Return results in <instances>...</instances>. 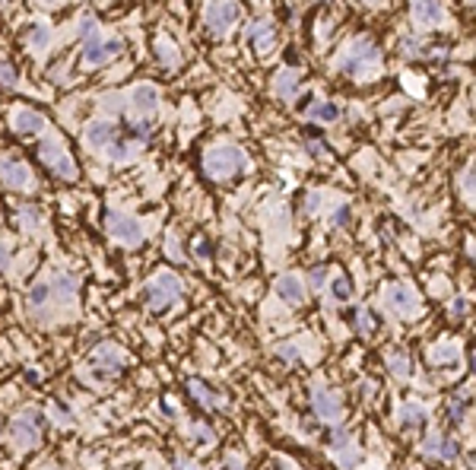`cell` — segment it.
Returning a JSON list of instances; mask_svg holds the SVG:
<instances>
[{
  "instance_id": "2",
  "label": "cell",
  "mask_w": 476,
  "mask_h": 470,
  "mask_svg": "<svg viewBox=\"0 0 476 470\" xmlns=\"http://www.w3.org/2000/svg\"><path fill=\"white\" fill-rule=\"evenodd\" d=\"M333 67H337V70H346V73L362 77V67H369V70H375V67H378V51H375V45H372L369 38H352V42L343 48V54L333 58Z\"/></svg>"
},
{
  "instance_id": "28",
  "label": "cell",
  "mask_w": 476,
  "mask_h": 470,
  "mask_svg": "<svg viewBox=\"0 0 476 470\" xmlns=\"http://www.w3.org/2000/svg\"><path fill=\"white\" fill-rule=\"evenodd\" d=\"M330 296L337 299V302H350V280H346L343 274H333V280H330Z\"/></svg>"
},
{
  "instance_id": "44",
  "label": "cell",
  "mask_w": 476,
  "mask_h": 470,
  "mask_svg": "<svg viewBox=\"0 0 476 470\" xmlns=\"http://www.w3.org/2000/svg\"><path fill=\"white\" fill-rule=\"evenodd\" d=\"M308 153H315V156H321V143H318V140H315V143H308Z\"/></svg>"
},
{
  "instance_id": "39",
  "label": "cell",
  "mask_w": 476,
  "mask_h": 470,
  "mask_svg": "<svg viewBox=\"0 0 476 470\" xmlns=\"http://www.w3.org/2000/svg\"><path fill=\"white\" fill-rule=\"evenodd\" d=\"M346 220H350V207H346V203H343V207H340L337 210V213H333V226H346Z\"/></svg>"
},
{
  "instance_id": "19",
  "label": "cell",
  "mask_w": 476,
  "mask_h": 470,
  "mask_svg": "<svg viewBox=\"0 0 476 470\" xmlns=\"http://www.w3.org/2000/svg\"><path fill=\"white\" fill-rule=\"evenodd\" d=\"M114 137V124L108 118H95L90 127H86V143H90L92 149H105L108 143Z\"/></svg>"
},
{
  "instance_id": "14",
  "label": "cell",
  "mask_w": 476,
  "mask_h": 470,
  "mask_svg": "<svg viewBox=\"0 0 476 470\" xmlns=\"http://www.w3.org/2000/svg\"><path fill=\"white\" fill-rule=\"evenodd\" d=\"M423 452L428 454V458H441V461H454L458 458V442H451V439H445L441 432H432L428 439L423 442Z\"/></svg>"
},
{
  "instance_id": "26",
  "label": "cell",
  "mask_w": 476,
  "mask_h": 470,
  "mask_svg": "<svg viewBox=\"0 0 476 470\" xmlns=\"http://www.w3.org/2000/svg\"><path fill=\"white\" fill-rule=\"evenodd\" d=\"M426 423V410L419 404H404V410H400V426L404 429H416V426H423Z\"/></svg>"
},
{
  "instance_id": "16",
  "label": "cell",
  "mask_w": 476,
  "mask_h": 470,
  "mask_svg": "<svg viewBox=\"0 0 476 470\" xmlns=\"http://www.w3.org/2000/svg\"><path fill=\"white\" fill-rule=\"evenodd\" d=\"M413 19H416L419 26H438L441 19H445V6L438 4V0H413Z\"/></svg>"
},
{
  "instance_id": "43",
  "label": "cell",
  "mask_w": 476,
  "mask_h": 470,
  "mask_svg": "<svg viewBox=\"0 0 476 470\" xmlns=\"http://www.w3.org/2000/svg\"><path fill=\"white\" fill-rule=\"evenodd\" d=\"M451 311H454V315H464V311H467V302H464V299H454Z\"/></svg>"
},
{
  "instance_id": "12",
  "label": "cell",
  "mask_w": 476,
  "mask_h": 470,
  "mask_svg": "<svg viewBox=\"0 0 476 470\" xmlns=\"http://www.w3.org/2000/svg\"><path fill=\"white\" fill-rule=\"evenodd\" d=\"M311 404H315V413L324 420V423H340L343 417V404H340L337 394L324 391V388H315L311 391Z\"/></svg>"
},
{
  "instance_id": "29",
  "label": "cell",
  "mask_w": 476,
  "mask_h": 470,
  "mask_svg": "<svg viewBox=\"0 0 476 470\" xmlns=\"http://www.w3.org/2000/svg\"><path fill=\"white\" fill-rule=\"evenodd\" d=\"M38 223H42V213L32 207H23L19 210V226H23V233H36Z\"/></svg>"
},
{
  "instance_id": "5",
  "label": "cell",
  "mask_w": 476,
  "mask_h": 470,
  "mask_svg": "<svg viewBox=\"0 0 476 470\" xmlns=\"http://www.w3.org/2000/svg\"><path fill=\"white\" fill-rule=\"evenodd\" d=\"M203 16H207V26L213 36H226L229 29H235L238 19H242V6L235 0H213Z\"/></svg>"
},
{
  "instance_id": "34",
  "label": "cell",
  "mask_w": 476,
  "mask_h": 470,
  "mask_svg": "<svg viewBox=\"0 0 476 470\" xmlns=\"http://www.w3.org/2000/svg\"><path fill=\"white\" fill-rule=\"evenodd\" d=\"M460 191H464V201L473 203V169H467L464 178H460Z\"/></svg>"
},
{
  "instance_id": "37",
  "label": "cell",
  "mask_w": 476,
  "mask_h": 470,
  "mask_svg": "<svg viewBox=\"0 0 476 470\" xmlns=\"http://www.w3.org/2000/svg\"><path fill=\"white\" fill-rule=\"evenodd\" d=\"M0 83H6V86L16 83V73H13L10 64H0Z\"/></svg>"
},
{
  "instance_id": "30",
  "label": "cell",
  "mask_w": 476,
  "mask_h": 470,
  "mask_svg": "<svg viewBox=\"0 0 476 470\" xmlns=\"http://www.w3.org/2000/svg\"><path fill=\"white\" fill-rule=\"evenodd\" d=\"M156 54H159L166 64H175V58H178V54H175L172 38H168V36H159V38H156Z\"/></svg>"
},
{
  "instance_id": "33",
  "label": "cell",
  "mask_w": 476,
  "mask_h": 470,
  "mask_svg": "<svg viewBox=\"0 0 476 470\" xmlns=\"http://www.w3.org/2000/svg\"><path fill=\"white\" fill-rule=\"evenodd\" d=\"M321 207H324V191H311V194L305 197V210H308V213H318Z\"/></svg>"
},
{
  "instance_id": "11",
  "label": "cell",
  "mask_w": 476,
  "mask_h": 470,
  "mask_svg": "<svg viewBox=\"0 0 476 470\" xmlns=\"http://www.w3.org/2000/svg\"><path fill=\"white\" fill-rule=\"evenodd\" d=\"M127 105L137 114H153L159 108V90L153 83H137L134 90H127Z\"/></svg>"
},
{
  "instance_id": "17",
  "label": "cell",
  "mask_w": 476,
  "mask_h": 470,
  "mask_svg": "<svg viewBox=\"0 0 476 470\" xmlns=\"http://www.w3.org/2000/svg\"><path fill=\"white\" fill-rule=\"evenodd\" d=\"M51 26L48 23H32V29L26 32V48H29L36 58H45L48 48H51Z\"/></svg>"
},
{
  "instance_id": "45",
  "label": "cell",
  "mask_w": 476,
  "mask_h": 470,
  "mask_svg": "<svg viewBox=\"0 0 476 470\" xmlns=\"http://www.w3.org/2000/svg\"><path fill=\"white\" fill-rule=\"evenodd\" d=\"M42 4H60V0H42Z\"/></svg>"
},
{
  "instance_id": "42",
  "label": "cell",
  "mask_w": 476,
  "mask_h": 470,
  "mask_svg": "<svg viewBox=\"0 0 476 470\" xmlns=\"http://www.w3.org/2000/svg\"><path fill=\"white\" fill-rule=\"evenodd\" d=\"M6 261H10V245H6V242H0V270L6 267Z\"/></svg>"
},
{
  "instance_id": "46",
  "label": "cell",
  "mask_w": 476,
  "mask_h": 470,
  "mask_svg": "<svg viewBox=\"0 0 476 470\" xmlns=\"http://www.w3.org/2000/svg\"><path fill=\"white\" fill-rule=\"evenodd\" d=\"M365 4H378V0H365Z\"/></svg>"
},
{
  "instance_id": "1",
  "label": "cell",
  "mask_w": 476,
  "mask_h": 470,
  "mask_svg": "<svg viewBox=\"0 0 476 470\" xmlns=\"http://www.w3.org/2000/svg\"><path fill=\"white\" fill-rule=\"evenodd\" d=\"M203 169H207L210 178H232V175L248 169V156L235 143H216L203 153Z\"/></svg>"
},
{
  "instance_id": "20",
  "label": "cell",
  "mask_w": 476,
  "mask_h": 470,
  "mask_svg": "<svg viewBox=\"0 0 476 470\" xmlns=\"http://www.w3.org/2000/svg\"><path fill=\"white\" fill-rule=\"evenodd\" d=\"M251 45H254L257 54H267L270 48L276 45V32H274V26H270L267 19H261V23L251 26Z\"/></svg>"
},
{
  "instance_id": "23",
  "label": "cell",
  "mask_w": 476,
  "mask_h": 470,
  "mask_svg": "<svg viewBox=\"0 0 476 470\" xmlns=\"http://www.w3.org/2000/svg\"><path fill=\"white\" fill-rule=\"evenodd\" d=\"M305 118L318 121V124H330V121L340 118V108L333 105V102H311V105L305 108Z\"/></svg>"
},
{
  "instance_id": "18",
  "label": "cell",
  "mask_w": 476,
  "mask_h": 470,
  "mask_svg": "<svg viewBox=\"0 0 476 470\" xmlns=\"http://www.w3.org/2000/svg\"><path fill=\"white\" fill-rule=\"evenodd\" d=\"M428 363L432 365H454L460 363V343L458 340H441L428 346Z\"/></svg>"
},
{
  "instance_id": "22",
  "label": "cell",
  "mask_w": 476,
  "mask_h": 470,
  "mask_svg": "<svg viewBox=\"0 0 476 470\" xmlns=\"http://www.w3.org/2000/svg\"><path fill=\"white\" fill-rule=\"evenodd\" d=\"M274 92L280 95V99H296V92H298V73L289 70V67H283V70L276 73V80H274Z\"/></svg>"
},
{
  "instance_id": "27",
  "label": "cell",
  "mask_w": 476,
  "mask_h": 470,
  "mask_svg": "<svg viewBox=\"0 0 476 470\" xmlns=\"http://www.w3.org/2000/svg\"><path fill=\"white\" fill-rule=\"evenodd\" d=\"M387 369H391L397 378H406L410 375V359H406L404 353H387Z\"/></svg>"
},
{
  "instance_id": "6",
  "label": "cell",
  "mask_w": 476,
  "mask_h": 470,
  "mask_svg": "<svg viewBox=\"0 0 476 470\" xmlns=\"http://www.w3.org/2000/svg\"><path fill=\"white\" fill-rule=\"evenodd\" d=\"M105 229H108V235H112L114 242H121V245H140V242H143L140 223L134 220V216L121 213V210H108Z\"/></svg>"
},
{
  "instance_id": "15",
  "label": "cell",
  "mask_w": 476,
  "mask_h": 470,
  "mask_svg": "<svg viewBox=\"0 0 476 470\" xmlns=\"http://www.w3.org/2000/svg\"><path fill=\"white\" fill-rule=\"evenodd\" d=\"M276 296H280L286 305H302L305 302V283L298 280L296 274H283L280 280H276Z\"/></svg>"
},
{
  "instance_id": "10",
  "label": "cell",
  "mask_w": 476,
  "mask_h": 470,
  "mask_svg": "<svg viewBox=\"0 0 476 470\" xmlns=\"http://www.w3.org/2000/svg\"><path fill=\"white\" fill-rule=\"evenodd\" d=\"M0 181L10 191H26L32 188V169L19 159H0Z\"/></svg>"
},
{
  "instance_id": "21",
  "label": "cell",
  "mask_w": 476,
  "mask_h": 470,
  "mask_svg": "<svg viewBox=\"0 0 476 470\" xmlns=\"http://www.w3.org/2000/svg\"><path fill=\"white\" fill-rule=\"evenodd\" d=\"M95 363H99L102 372H108V375H118L121 365H124V356H121L118 346H99V350H95Z\"/></svg>"
},
{
  "instance_id": "3",
  "label": "cell",
  "mask_w": 476,
  "mask_h": 470,
  "mask_svg": "<svg viewBox=\"0 0 476 470\" xmlns=\"http://www.w3.org/2000/svg\"><path fill=\"white\" fill-rule=\"evenodd\" d=\"M178 296H181V280L175 274H168V270H159V274L146 283V289H143V299H146V305L153 311L168 309Z\"/></svg>"
},
{
  "instance_id": "40",
  "label": "cell",
  "mask_w": 476,
  "mask_h": 470,
  "mask_svg": "<svg viewBox=\"0 0 476 470\" xmlns=\"http://www.w3.org/2000/svg\"><path fill=\"white\" fill-rule=\"evenodd\" d=\"M464 407H467L464 394H458V397H454V404H451V417H454V420H460V413H464Z\"/></svg>"
},
{
  "instance_id": "24",
  "label": "cell",
  "mask_w": 476,
  "mask_h": 470,
  "mask_svg": "<svg viewBox=\"0 0 476 470\" xmlns=\"http://www.w3.org/2000/svg\"><path fill=\"white\" fill-rule=\"evenodd\" d=\"M105 153H108V159L112 162H127V159H134V156L140 153V140H121V143H108L105 146Z\"/></svg>"
},
{
  "instance_id": "36",
  "label": "cell",
  "mask_w": 476,
  "mask_h": 470,
  "mask_svg": "<svg viewBox=\"0 0 476 470\" xmlns=\"http://www.w3.org/2000/svg\"><path fill=\"white\" fill-rule=\"evenodd\" d=\"M80 36H83V38L95 36V19H92V16H83V19H80Z\"/></svg>"
},
{
  "instance_id": "8",
  "label": "cell",
  "mask_w": 476,
  "mask_h": 470,
  "mask_svg": "<svg viewBox=\"0 0 476 470\" xmlns=\"http://www.w3.org/2000/svg\"><path fill=\"white\" fill-rule=\"evenodd\" d=\"M121 51H124L121 38H95V36H90L83 42V64L86 67H99V64H105V60L118 58Z\"/></svg>"
},
{
  "instance_id": "13",
  "label": "cell",
  "mask_w": 476,
  "mask_h": 470,
  "mask_svg": "<svg viewBox=\"0 0 476 470\" xmlns=\"http://www.w3.org/2000/svg\"><path fill=\"white\" fill-rule=\"evenodd\" d=\"M42 127H45V114L32 112V108H16V112H13V131L23 134V137L42 134Z\"/></svg>"
},
{
  "instance_id": "41",
  "label": "cell",
  "mask_w": 476,
  "mask_h": 470,
  "mask_svg": "<svg viewBox=\"0 0 476 470\" xmlns=\"http://www.w3.org/2000/svg\"><path fill=\"white\" fill-rule=\"evenodd\" d=\"M404 86H406V90H416L419 95H423V80H413L410 73H406V77H404Z\"/></svg>"
},
{
  "instance_id": "32",
  "label": "cell",
  "mask_w": 476,
  "mask_h": 470,
  "mask_svg": "<svg viewBox=\"0 0 476 470\" xmlns=\"http://www.w3.org/2000/svg\"><path fill=\"white\" fill-rule=\"evenodd\" d=\"M356 331L365 333V337H369V333H375V318H372L369 309H359L356 311Z\"/></svg>"
},
{
  "instance_id": "35",
  "label": "cell",
  "mask_w": 476,
  "mask_h": 470,
  "mask_svg": "<svg viewBox=\"0 0 476 470\" xmlns=\"http://www.w3.org/2000/svg\"><path fill=\"white\" fill-rule=\"evenodd\" d=\"M280 356L286 359V363H296V359H298V343H283L280 346Z\"/></svg>"
},
{
  "instance_id": "7",
  "label": "cell",
  "mask_w": 476,
  "mask_h": 470,
  "mask_svg": "<svg viewBox=\"0 0 476 470\" xmlns=\"http://www.w3.org/2000/svg\"><path fill=\"white\" fill-rule=\"evenodd\" d=\"M381 299H384V305L394 309L397 315H413V311H419L416 289L406 286V283H387L384 289H381Z\"/></svg>"
},
{
  "instance_id": "25",
  "label": "cell",
  "mask_w": 476,
  "mask_h": 470,
  "mask_svg": "<svg viewBox=\"0 0 476 470\" xmlns=\"http://www.w3.org/2000/svg\"><path fill=\"white\" fill-rule=\"evenodd\" d=\"M26 299H29V309H36V311H42L48 302H51V283H36L29 292H26Z\"/></svg>"
},
{
  "instance_id": "31",
  "label": "cell",
  "mask_w": 476,
  "mask_h": 470,
  "mask_svg": "<svg viewBox=\"0 0 476 470\" xmlns=\"http://www.w3.org/2000/svg\"><path fill=\"white\" fill-rule=\"evenodd\" d=\"M190 394H194V397H200L203 407H220V397H216L213 391H207L200 381H190Z\"/></svg>"
},
{
  "instance_id": "38",
  "label": "cell",
  "mask_w": 476,
  "mask_h": 470,
  "mask_svg": "<svg viewBox=\"0 0 476 470\" xmlns=\"http://www.w3.org/2000/svg\"><path fill=\"white\" fill-rule=\"evenodd\" d=\"M324 280H328V270H324V267H315V270H311V286H315V289H321Z\"/></svg>"
},
{
  "instance_id": "9",
  "label": "cell",
  "mask_w": 476,
  "mask_h": 470,
  "mask_svg": "<svg viewBox=\"0 0 476 470\" xmlns=\"http://www.w3.org/2000/svg\"><path fill=\"white\" fill-rule=\"evenodd\" d=\"M10 439L16 442V448H32L38 445V439H42V429H38V417L36 413H19L16 420L10 423Z\"/></svg>"
},
{
  "instance_id": "4",
  "label": "cell",
  "mask_w": 476,
  "mask_h": 470,
  "mask_svg": "<svg viewBox=\"0 0 476 470\" xmlns=\"http://www.w3.org/2000/svg\"><path fill=\"white\" fill-rule=\"evenodd\" d=\"M38 156H42V162H45L48 169H51L54 175H60V178H67V181L77 178V166H73L70 153H67V146H64V143H60L58 137L42 140V146H38Z\"/></svg>"
}]
</instances>
